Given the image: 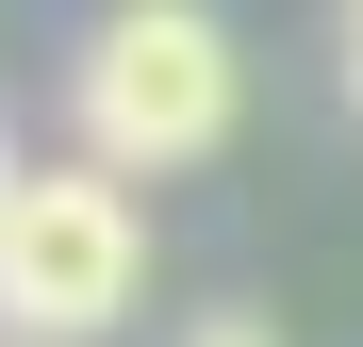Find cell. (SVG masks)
<instances>
[{"label": "cell", "instance_id": "5", "mask_svg": "<svg viewBox=\"0 0 363 347\" xmlns=\"http://www.w3.org/2000/svg\"><path fill=\"white\" fill-rule=\"evenodd\" d=\"M17 182H33V165H17V133H0V215H17Z\"/></svg>", "mask_w": 363, "mask_h": 347}, {"label": "cell", "instance_id": "2", "mask_svg": "<svg viewBox=\"0 0 363 347\" xmlns=\"http://www.w3.org/2000/svg\"><path fill=\"white\" fill-rule=\"evenodd\" d=\"M149 298V199L116 165H33L17 215H0V347H99Z\"/></svg>", "mask_w": 363, "mask_h": 347}, {"label": "cell", "instance_id": "4", "mask_svg": "<svg viewBox=\"0 0 363 347\" xmlns=\"http://www.w3.org/2000/svg\"><path fill=\"white\" fill-rule=\"evenodd\" d=\"M330 83H347V116H363V0L330 17Z\"/></svg>", "mask_w": 363, "mask_h": 347}, {"label": "cell", "instance_id": "1", "mask_svg": "<svg viewBox=\"0 0 363 347\" xmlns=\"http://www.w3.org/2000/svg\"><path fill=\"white\" fill-rule=\"evenodd\" d=\"M67 116H83V165L116 182H182V165L231 149V116H248V50H231L215 0H116L67 67Z\"/></svg>", "mask_w": 363, "mask_h": 347}, {"label": "cell", "instance_id": "3", "mask_svg": "<svg viewBox=\"0 0 363 347\" xmlns=\"http://www.w3.org/2000/svg\"><path fill=\"white\" fill-rule=\"evenodd\" d=\"M182 347H281V314H199Z\"/></svg>", "mask_w": 363, "mask_h": 347}]
</instances>
